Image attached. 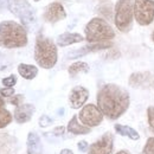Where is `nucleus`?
<instances>
[{"label": "nucleus", "instance_id": "20", "mask_svg": "<svg viewBox=\"0 0 154 154\" xmlns=\"http://www.w3.org/2000/svg\"><path fill=\"white\" fill-rule=\"evenodd\" d=\"M114 128H115L116 133H119L120 135H122V136H127V137H129L131 140H139L140 139V135L139 133L135 131L134 128H132V127H129V126H123V125H115L114 126Z\"/></svg>", "mask_w": 154, "mask_h": 154}, {"label": "nucleus", "instance_id": "16", "mask_svg": "<svg viewBox=\"0 0 154 154\" xmlns=\"http://www.w3.org/2000/svg\"><path fill=\"white\" fill-rule=\"evenodd\" d=\"M26 147H27V154H40L42 142H40V137L37 133H35V132L29 133Z\"/></svg>", "mask_w": 154, "mask_h": 154}, {"label": "nucleus", "instance_id": "30", "mask_svg": "<svg viewBox=\"0 0 154 154\" xmlns=\"http://www.w3.org/2000/svg\"><path fill=\"white\" fill-rule=\"evenodd\" d=\"M64 133H65V127H64V126H58V127H56L50 134L54 135V136H62Z\"/></svg>", "mask_w": 154, "mask_h": 154}, {"label": "nucleus", "instance_id": "25", "mask_svg": "<svg viewBox=\"0 0 154 154\" xmlns=\"http://www.w3.org/2000/svg\"><path fill=\"white\" fill-rule=\"evenodd\" d=\"M16 83H17V76L16 75H10L8 77L2 79V84L7 88H13L16 85Z\"/></svg>", "mask_w": 154, "mask_h": 154}, {"label": "nucleus", "instance_id": "35", "mask_svg": "<svg viewBox=\"0 0 154 154\" xmlns=\"http://www.w3.org/2000/svg\"><path fill=\"white\" fill-rule=\"evenodd\" d=\"M116 154H131V153H129L128 151H125V149H123V151H119Z\"/></svg>", "mask_w": 154, "mask_h": 154}, {"label": "nucleus", "instance_id": "27", "mask_svg": "<svg viewBox=\"0 0 154 154\" xmlns=\"http://www.w3.org/2000/svg\"><path fill=\"white\" fill-rule=\"evenodd\" d=\"M147 120L151 129L154 131V107H148L147 108Z\"/></svg>", "mask_w": 154, "mask_h": 154}, {"label": "nucleus", "instance_id": "2", "mask_svg": "<svg viewBox=\"0 0 154 154\" xmlns=\"http://www.w3.org/2000/svg\"><path fill=\"white\" fill-rule=\"evenodd\" d=\"M27 44V32L24 25L13 20L0 23V46L5 49L23 48Z\"/></svg>", "mask_w": 154, "mask_h": 154}, {"label": "nucleus", "instance_id": "36", "mask_svg": "<svg viewBox=\"0 0 154 154\" xmlns=\"http://www.w3.org/2000/svg\"><path fill=\"white\" fill-rule=\"evenodd\" d=\"M152 40L154 42V31H153V33H152Z\"/></svg>", "mask_w": 154, "mask_h": 154}, {"label": "nucleus", "instance_id": "24", "mask_svg": "<svg viewBox=\"0 0 154 154\" xmlns=\"http://www.w3.org/2000/svg\"><path fill=\"white\" fill-rule=\"evenodd\" d=\"M142 154H154V137H149L143 147Z\"/></svg>", "mask_w": 154, "mask_h": 154}, {"label": "nucleus", "instance_id": "7", "mask_svg": "<svg viewBox=\"0 0 154 154\" xmlns=\"http://www.w3.org/2000/svg\"><path fill=\"white\" fill-rule=\"evenodd\" d=\"M7 8L19 18L23 25H31L36 21L35 11L26 0H10Z\"/></svg>", "mask_w": 154, "mask_h": 154}, {"label": "nucleus", "instance_id": "17", "mask_svg": "<svg viewBox=\"0 0 154 154\" xmlns=\"http://www.w3.org/2000/svg\"><path fill=\"white\" fill-rule=\"evenodd\" d=\"M68 132H70V133H72L75 135H84L90 133V128L84 126V125H82V123H79L78 116L75 115L72 116V119L68 123Z\"/></svg>", "mask_w": 154, "mask_h": 154}, {"label": "nucleus", "instance_id": "26", "mask_svg": "<svg viewBox=\"0 0 154 154\" xmlns=\"http://www.w3.org/2000/svg\"><path fill=\"white\" fill-rule=\"evenodd\" d=\"M54 123V120L48 115H42L39 117V126L42 128H45V127H49Z\"/></svg>", "mask_w": 154, "mask_h": 154}, {"label": "nucleus", "instance_id": "15", "mask_svg": "<svg viewBox=\"0 0 154 154\" xmlns=\"http://www.w3.org/2000/svg\"><path fill=\"white\" fill-rule=\"evenodd\" d=\"M84 40V37L79 33L76 32H64L62 35H59L57 37V45L58 46H69L71 44H76V43H81Z\"/></svg>", "mask_w": 154, "mask_h": 154}, {"label": "nucleus", "instance_id": "18", "mask_svg": "<svg viewBox=\"0 0 154 154\" xmlns=\"http://www.w3.org/2000/svg\"><path fill=\"white\" fill-rule=\"evenodd\" d=\"M16 139L8 135H0V154H13L14 153V141Z\"/></svg>", "mask_w": 154, "mask_h": 154}, {"label": "nucleus", "instance_id": "8", "mask_svg": "<svg viewBox=\"0 0 154 154\" xmlns=\"http://www.w3.org/2000/svg\"><path fill=\"white\" fill-rule=\"evenodd\" d=\"M77 116L82 125L90 128V127H97L98 125H101L104 115L102 114V112L97 106L90 103V104H85Z\"/></svg>", "mask_w": 154, "mask_h": 154}, {"label": "nucleus", "instance_id": "11", "mask_svg": "<svg viewBox=\"0 0 154 154\" xmlns=\"http://www.w3.org/2000/svg\"><path fill=\"white\" fill-rule=\"evenodd\" d=\"M43 18H44L45 21H48V23L55 24V23H57L59 20L65 19L66 18V12H65V10H64V7H63L62 4L55 1V2L49 4L45 7Z\"/></svg>", "mask_w": 154, "mask_h": 154}, {"label": "nucleus", "instance_id": "1", "mask_svg": "<svg viewBox=\"0 0 154 154\" xmlns=\"http://www.w3.org/2000/svg\"><path fill=\"white\" fill-rule=\"evenodd\" d=\"M129 104L131 97L128 91L117 84H104L97 93V107L109 120H117L123 115Z\"/></svg>", "mask_w": 154, "mask_h": 154}, {"label": "nucleus", "instance_id": "32", "mask_svg": "<svg viewBox=\"0 0 154 154\" xmlns=\"http://www.w3.org/2000/svg\"><path fill=\"white\" fill-rule=\"evenodd\" d=\"M8 2H10V0H0V10L7 8L8 7Z\"/></svg>", "mask_w": 154, "mask_h": 154}, {"label": "nucleus", "instance_id": "14", "mask_svg": "<svg viewBox=\"0 0 154 154\" xmlns=\"http://www.w3.org/2000/svg\"><path fill=\"white\" fill-rule=\"evenodd\" d=\"M35 113V106L30 103H23L18 106L14 110V120L18 123H26L31 120V117Z\"/></svg>", "mask_w": 154, "mask_h": 154}, {"label": "nucleus", "instance_id": "19", "mask_svg": "<svg viewBox=\"0 0 154 154\" xmlns=\"http://www.w3.org/2000/svg\"><path fill=\"white\" fill-rule=\"evenodd\" d=\"M18 72L23 78L30 81V79H33L38 75V68L35 65H31V64L21 63L18 65Z\"/></svg>", "mask_w": 154, "mask_h": 154}, {"label": "nucleus", "instance_id": "31", "mask_svg": "<svg viewBox=\"0 0 154 154\" xmlns=\"http://www.w3.org/2000/svg\"><path fill=\"white\" fill-rule=\"evenodd\" d=\"M77 147H78V149L81 151V152H85L87 149H88V142L87 141H79L78 143H77Z\"/></svg>", "mask_w": 154, "mask_h": 154}, {"label": "nucleus", "instance_id": "4", "mask_svg": "<svg viewBox=\"0 0 154 154\" xmlns=\"http://www.w3.org/2000/svg\"><path fill=\"white\" fill-rule=\"evenodd\" d=\"M84 33H85V40L88 43L106 42L115 37V32L113 27L100 17L93 18L87 24L84 29Z\"/></svg>", "mask_w": 154, "mask_h": 154}, {"label": "nucleus", "instance_id": "29", "mask_svg": "<svg viewBox=\"0 0 154 154\" xmlns=\"http://www.w3.org/2000/svg\"><path fill=\"white\" fill-rule=\"evenodd\" d=\"M0 95L2 97H12L14 95V89H13V88H7V87H5V88L0 89Z\"/></svg>", "mask_w": 154, "mask_h": 154}, {"label": "nucleus", "instance_id": "3", "mask_svg": "<svg viewBox=\"0 0 154 154\" xmlns=\"http://www.w3.org/2000/svg\"><path fill=\"white\" fill-rule=\"evenodd\" d=\"M58 59L57 45L54 40L39 35L35 45V60L43 69H52Z\"/></svg>", "mask_w": 154, "mask_h": 154}, {"label": "nucleus", "instance_id": "10", "mask_svg": "<svg viewBox=\"0 0 154 154\" xmlns=\"http://www.w3.org/2000/svg\"><path fill=\"white\" fill-rule=\"evenodd\" d=\"M129 85L136 89H151L154 88V72L153 71H141L133 72L129 76Z\"/></svg>", "mask_w": 154, "mask_h": 154}, {"label": "nucleus", "instance_id": "33", "mask_svg": "<svg viewBox=\"0 0 154 154\" xmlns=\"http://www.w3.org/2000/svg\"><path fill=\"white\" fill-rule=\"evenodd\" d=\"M59 154H74V152H72L71 149H69V148H64V149L60 151Z\"/></svg>", "mask_w": 154, "mask_h": 154}, {"label": "nucleus", "instance_id": "9", "mask_svg": "<svg viewBox=\"0 0 154 154\" xmlns=\"http://www.w3.org/2000/svg\"><path fill=\"white\" fill-rule=\"evenodd\" d=\"M113 146H114V135L110 132H107L89 147L88 154H112Z\"/></svg>", "mask_w": 154, "mask_h": 154}, {"label": "nucleus", "instance_id": "6", "mask_svg": "<svg viewBox=\"0 0 154 154\" xmlns=\"http://www.w3.org/2000/svg\"><path fill=\"white\" fill-rule=\"evenodd\" d=\"M134 19L141 26H147L154 20V0H134Z\"/></svg>", "mask_w": 154, "mask_h": 154}, {"label": "nucleus", "instance_id": "5", "mask_svg": "<svg viewBox=\"0 0 154 154\" xmlns=\"http://www.w3.org/2000/svg\"><path fill=\"white\" fill-rule=\"evenodd\" d=\"M134 20V0H117L115 5L114 23L119 31L129 32Z\"/></svg>", "mask_w": 154, "mask_h": 154}, {"label": "nucleus", "instance_id": "13", "mask_svg": "<svg viewBox=\"0 0 154 154\" xmlns=\"http://www.w3.org/2000/svg\"><path fill=\"white\" fill-rule=\"evenodd\" d=\"M113 43L109 42V40H106V42H100V43H89V45H85L81 49H77L71 51L68 57L69 58H79L82 56H85L90 52H95V51H100V50H104V49H109L112 48Z\"/></svg>", "mask_w": 154, "mask_h": 154}, {"label": "nucleus", "instance_id": "12", "mask_svg": "<svg viewBox=\"0 0 154 154\" xmlns=\"http://www.w3.org/2000/svg\"><path fill=\"white\" fill-rule=\"evenodd\" d=\"M89 97V91L87 88L82 87V85H77L75 88L71 89L70 94H69V103L70 107L72 109H79L82 108L87 100Z\"/></svg>", "mask_w": 154, "mask_h": 154}, {"label": "nucleus", "instance_id": "23", "mask_svg": "<svg viewBox=\"0 0 154 154\" xmlns=\"http://www.w3.org/2000/svg\"><path fill=\"white\" fill-rule=\"evenodd\" d=\"M11 65V62L10 59L7 58L6 55H4L2 52H0V71H5L10 68Z\"/></svg>", "mask_w": 154, "mask_h": 154}, {"label": "nucleus", "instance_id": "21", "mask_svg": "<svg viewBox=\"0 0 154 154\" xmlns=\"http://www.w3.org/2000/svg\"><path fill=\"white\" fill-rule=\"evenodd\" d=\"M88 71H89V65L85 62H75L68 69V72L71 77H75L78 74H87Z\"/></svg>", "mask_w": 154, "mask_h": 154}, {"label": "nucleus", "instance_id": "34", "mask_svg": "<svg viewBox=\"0 0 154 154\" xmlns=\"http://www.w3.org/2000/svg\"><path fill=\"white\" fill-rule=\"evenodd\" d=\"M4 104H5V102H4V98H2V96L0 95V108H2V107H4Z\"/></svg>", "mask_w": 154, "mask_h": 154}, {"label": "nucleus", "instance_id": "22", "mask_svg": "<svg viewBox=\"0 0 154 154\" xmlns=\"http://www.w3.org/2000/svg\"><path fill=\"white\" fill-rule=\"evenodd\" d=\"M12 114L4 108H0V129L5 128L6 126H8L12 122Z\"/></svg>", "mask_w": 154, "mask_h": 154}, {"label": "nucleus", "instance_id": "37", "mask_svg": "<svg viewBox=\"0 0 154 154\" xmlns=\"http://www.w3.org/2000/svg\"><path fill=\"white\" fill-rule=\"evenodd\" d=\"M35 1H36V2H38V1H40V0H35Z\"/></svg>", "mask_w": 154, "mask_h": 154}, {"label": "nucleus", "instance_id": "28", "mask_svg": "<svg viewBox=\"0 0 154 154\" xmlns=\"http://www.w3.org/2000/svg\"><path fill=\"white\" fill-rule=\"evenodd\" d=\"M23 101H24V96L23 95H13V96L11 97V100H10V103L16 106V107H18L20 104H23Z\"/></svg>", "mask_w": 154, "mask_h": 154}]
</instances>
